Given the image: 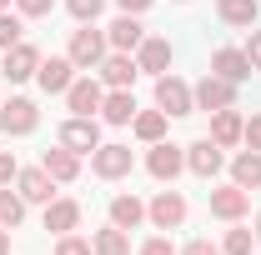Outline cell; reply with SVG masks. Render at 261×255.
Masks as SVG:
<instances>
[{
    "label": "cell",
    "instance_id": "cell-1",
    "mask_svg": "<svg viewBox=\"0 0 261 255\" xmlns=\"http://www.w3.org/2000/svg\"><path fill=\"white\" fill-rule=\"evenodd\" d=\"M156 105H161L166 115H191L196 95H191V85H186L181 75H161V80H156Z\"/></svg>",
    "mask_w": 261,
    "mask_h": 255
},
{
    "label": "cell",
    "instance_id": "cell-2",
    "mask_svg": "<svg viewBox=\"0 0 261 255\" xmlns=\"http://www.w3.org/2000/svg\"><path fill=\"white\" fill-rule=\"evenodd\" d=\"M106 45H111V40H106L100 30H75V35H70V65H75V70L100 65V60H106Z\"/></svg>",
    "mask_w": 261,
    "mask_h": 255
},
{
    "label": "cell",
    "instance_id": "cell-3",
    "mask_svg": "<svg viewBox=\"0 0 261 255\" xmlns=\"http://www.w3.org/2000/svg\"><path fill=\"white\" fill-rule=\"evenodd\" d=\"M91 170H96L100 180L130 175V145H96V150H91Z\"/></svg>",
    "mask_w": 261,
    "mask_h": 255
},
{
    "label": "cell",
    "instance_id": "cell-4",
    "mask_svg": "<svg viewBox=\"0 0 261 255\" xmlns=\"http://www.w3.org/2000/svg\"><path fill=\"white\" fill-rule=\"evenodd\" d=\"M61 145L65 150H75V155H86V150H96L100 145V125L91 115H75V120H65L61 125Z\"/></svg>",
    "mask_w": 261,
    "mask_h": 255
},
{
    "label": "cell",
    "instance_id": "cell-5",
    "mask_svg": "<svg viewBox=\"0 0 261 255\" xmlns=\"http://www.w3.org/2000/svg\"><path fill=\"white\" fill-rule=\"evenodd\" d=\"M181 165H186V150H181V145H166V140H156L151 155H146V170H151L156 180H176Z\"/></svg>",
    "mask_w": 261,
    "mask_h": 255
},
{
    "label": "cell",
    "instance_id": "cell-6",
    "mask_svg": "<svg viewBox=\"0 0 261 255\" xmlns=\"http://www.w3.org/2000/svg\"><path fill=\"white\" fill-rule=\"evenodd\" d=\"M35 120H40V115H35V105H31V100H20V95L0 105V130H5V135H31Z\"/></svg>",
    "mask_w": 261,
    "mask_h": 255
},
{
    "label": "cell",
    "instance_id": "cell-7",
    "mask_svg": "<svg viewBox=\"0 0 261 255\" xmlns=\"http://www.w3.org/2000/svg\"><path fill=\"white\" fill-rule=\"evenodd\" d=\"M35 70H40V50L25 45V40H20V45H10V55L0 60V75H5V80H31Z\"/></svg>",
    "mask_w": 261,
    "mask_h": 255
},
{
    "label": "cell",
    "instance_id": "cell-8",
    "mask_svg": "<svg viewBox=\"0 0 261 255\" xmlns=\"http://www.w3.org/2000/svg\"><path fill=\"white\" fill-rule=\"evenodd\" d=\"M191 95H196V110H211L216 115V110H226L231 100H236V90H231V80H221V75H206Z\"/></svg>",
    "mask_w": 261,
    "mask_h": 255
},
{
    "label": "cell",
    "instance_id": "cell-9",
    "mask_svg": "<svg viewBox=\"0 0 261 255\" xmlns=\"http://www.w3.org/2000/svg\"><path fill=\"white\" fill-rule=\"evenodd\" d=\"M146 215H151L156 230H176V225L186 220V200H181L176 190H161L156 200H151V210H146Z\"/></svg>",
    "mask_w": 261,
    "mask_h": 255
},
{
    "label": "cell",
    "instance_id": "cell-10",
    "mask_svg": "<svg viewBox=\"0 0 261 255\" xmlns=\"http://www.w3.org/2000/svg\"><path fill=\"white\" fill-rule=\"evenodd\" d=\"M70 55H50V60H40V70H35V80H40V90L45 95H61V90H70Z\"/></svg>",
    "mask_w": 261,
    "mask_h": 255
},
{
    "label": "cell",
    "instance_id": "cell-11",
    "mask_svg": "<svg viewBox=\"0 0 261 255\" xmlns=\"http://www.w3.org/2000/svg\"><path fill=\"white\" fill-rule=\"evenodd\" d=\"M246 205H251V195L241 190V185H221V190H211V215H216V220H241Z\"/></svg>",
    "mask_w": 261,
    "mask_h": 255
},
{
    "label": "cell",
    "instance_id": "cell-12",
    "mask_svg": "<svg viewBox=\"0 0 261 255\" xmlns=\"http://www.w3.org/2000/svg\"><path fill=\"white\" fill-rule=\"evenodd\" d=\"M65 100H70V110H75V115H91V120H96V110L106 105V90H100L96 80H70Z\"/></svg>",
    "mask_w": 261,
    "mask_h": 255
},
{
    "label": "cell",
    "instance_id": "cell-13",
    "mask_svg": "<svg viewBox=\"0 0 261 255\" xmlns=\"http://www.w3.org/2000/svg\"><path fill=\"white\" fill-rule=\"evenodd\" d=\"M136 70H141V65L130 60V50H116V55H106V60H100V75H106V85H111V90H130Z\"/></svg>",
    "mask_w": 261,
    "mask_h": 255
},
{
    "label": "cell",
    "instance_id": "cell-14",
    "mask_svg": "<svg viewBox=\"0 0 261 255\" xmlns=\"http://www.w3.org/2000/svg\"><path fill=\"white\" fill-rule=\"evenodd\" d=\"M221 145H216V140H196L191 150H186V165H191L196 175H201V180H211V175H216V170H221Z\"/></svg>",
    "mask_w": 261,
    "mask_h": 255
},
{
    "label": "cell",
    "instance_id": "cell-15",
    "mask_svg": "<svg viewBox=\"0 0 261 255\" xmlns=\"http://www.w3.org/2000/svg\"><path fill=\"white\" fill-rule=\"evenodd\" d=\"M136 50H141L136 65H141V70H151V75H161L166 65H171V40H161V35H146Z\"/></svg>",
    "mask_w": 261,
    "mask_h": 255
},
{
    "label": "cell",
    "instance_id": "cell-16",
    "mask_svg": "<svg viewBox=\"0 0 261 255\" xmlns=\"http://www.w3.org/2000/svg\"><path fill=\"white\" fill-rule=\"evenodd\" d=\"M15 180H20V195H25V200H35V205H50V195H56V180L45 175V165H35V170H20Z\"/></svg>",
    "mask_w": 261,
    "mask_h": 255
},
{
    "label": "cell",
    "instance_id": "cell-17",
    "mask_svg": "<svg viewBox=\"0 0 261 255\" xmlns=\"http://www.w3.org/2000/svg\"><path fill=\"white\" fill-rule=\"evenodd\" d=\"M211 75H221V80H246L251 75V60H246V50H216L211 55Z\"/></svg>",
    "mask_w": 261,
    "mask_h": 255
},
{
    "label": "cell",
    "instance_id": "cell-18",
    "mask_svg": "<svg viewBox=\"0 0 261 255\" xmlns=\"http://www.w3.org/2000/svg\"><path fill=\"white\" fill-rule=\"evenodd\" d=\"M40 165H45V175H50V180H75V175H81V155H75V150H45V155H40Z\"/></svg>",
    "mask_w": 261,
    "mask_h": 255
},
{
    "label": "cell",
    "instance_id": "cell-19",
    "mask_svg": "<svg viewBox=\"0 0 261 255\" xmlns=\"http://www.w3.org/2000/svg\"><path fill=\"white\" fill-rule=\"evenodd\" d=\"M231 185H241V190H256L261 185V150H241L231 160Z\"/></svg>",
    "mask_w": 261,
    "mask_h": 255
},
{
    "label": "cell",
    "instance_id": "cell-20",
    "mask_svg": "<svg viewBox=\"0 0 261 255\" xmlns=\"http://www.w3.org/2000/svg\"><path fill=\"white\" fill-rule=\"evenodd\" d=\"M75 225H81V205H75V200H50V205H45V230L70 235Z\"/></svg>",
    "mask_w": 261,
    "mask_h": 255
},
{
    "label": "cell",
    "instance_id": "cell-21",
    "mask_svg": "<svg viewBox=\"0 0 261 255\" xmlns=\"http://www.w3.org/2000/svg\"><path fill=\"white\" fill-rule=\"evenodd\" d=\"M106 40H111L116 50H136V45L146 40V25H141L136 15H121V20H111V30H106Z\"/></svg>",
    "mask_w": 261,
    "mask_h": 255
},
{
    "label": "cell",
    "instance_id": "cell-22",
    "mask_svg": "<svg viewBox=\"0 0 261 255\" xmlns=\"http://www.w3.org/2000/svg\"><path fill=\"white\" fill-rule=\"evenodd\" d=\"M216 15L226 20V25H256V15H261V5L256 0H216Z\"/></svg>",
    "mask_w": 261,
    "mask_h": 255
},
{
    "label": "cell",
    "instance_id": "cell-23",
    "mask_svg": "<svg viewBox=\"0 0 261 255\" xmlns=\"http://www.w3.org/2000/svg\"><path fill=\"white\" fill-rule=\"evenodd\" d=\"M100 115H106L111 125H130V120H136V95H130V90H111L106 105H100Z\"/></svg>",
    "mask_w": 261,
    "mask_h": 255
},
{
    "label": "cell",
    "instance_id": "cell-24",
    "mask_svg": "<svg viewBox=\"0 0 261 255\" xmlns=\"http://www.w3.org/2000/svg\"><path fill=\"white\" fill-rule=\"evenodd\" d=\"M141 220H146V205H141L136 195H116V200H111V225H121V230H136Z\"/></svg>",
    "mask_w": 261,
    "mask_h": 255
},
{
    "label": "cell",
    "instance_id": "cell-25",
    "mask_svg": "<svg viewBox=\"0 0 261 255\" xmlns=\"http://www.w3.org/2000/svg\"><path fill=\"white\" fill-rule=\"evenodd\" d=\"M241 115H236V110H216V120H211V140H216V145H221V150H226V145H236V140H241Z\"/></svg>",
    "mask_w": 261,
    "mask_h": 255
},
{
    "label": "cell",
    "instance_id": "cell-26",
    "mask_svg": "<svg viewBox=\"0 0 261 255\" xmlns=\"http://www.w3.org/2000/svg\"><path fill=\"white\" fill-rule=\"evenodd\" d=\"M166 120H171L166 110H141V115H136L130 125H136V135H141L146 145H156V140H161V135H166Z\"/></svg>",
    "mask_w": 261,
    "mask_h": 255
},
{
    "label": "cell",
    "instance_id": "cell-27",
    "mask_svg": "<svg viewBox=\"0 0 261 255\" xmlns=\"http://www.w3.org/2000/svg\"><path fill=\"white\" fill-rule=\"evenodd\" d=\"M96 255H130V235L121 230V225H111V230H100L96 245H91Z\"/></svg>",
    "mask_w": 261,
    "mask_h": 255
},
{
    "label": "cell",
    "instance_id": "cell-28",
    "mask_svg": "<svg viewBox=\"0 0 261 255\" xmlns=\"http://www.w3.org/2000/svg\"><path fill=\"white\" fill-rule=\"evenodd\" d=\"M20 220H25V195L0 190V225H5V230H15Z\"/></svg>",
    "mask_w": 261,
    "mask_h": 255
},
{
    "label": "cell",
    "instance_id": "cell-29",
    "mask_svg": "<svg viewBox=\"0 0 261 255\" xmlns=\"http://www.w3.org/2000/svg\"><path fill=\"white\" fill-rule=\"evenodd\" d=\"M20 30H25V25H20L15 15H5V10H0V50H10V45H20Z\"/></svg>",
    "mask_w": 261,
    "mask_h": 255
},
{
    "label": "cell",
    "instance_id": "cell-30",
    "mask_svg": "<svg viewBox=\"0 0 261 255\" xmlns=\"http://www.w3.org/2000/svg\"><path fill=\"white\" fill-rule=\"evenodd\" d=\"M221 255H251V230H226Z\"/></svg>",
    "mask_w": 261,
    "mask_h": 255
},
{
    "label": "cell",
    "instance_id": "cell-31",
    "mask_svg": "<svg viewBox=\"0 0 261 255\" xmlns=\"http://www.w3.org/2000/svg\"><path fill=\"white\" fill-rule=\"evenodd\" d=\"M65 5H70V15H75V20H96L106 0H65Z\"/></svg>",
    "mask_w": 261,
    "mask_h": 255
},
{
    "label": "cell",
    "instance_id": "cell-32",
    "mask_svg": "<svg viewBox=\"0 0 261 255\" xmlns=\"http://www.w3.org/2000/svg\"><path fill=\"white\" fill-rule=\"evenodd\" d=\"M50 5H56V0H15V10H20L25 20H40V15H50Z\"/></svg>",
    "mask_w": 261,
    "mask_h": 255
},
{
    "label": "cell",
    "instance_id": "cell-33",
    "mask_svg": "<svg viewBox=\"0 0 261 255\" xmlns=\"http://www.w3.org/2000/svg\"><path fill=\"white\" fill-rule=\"evenodd\" d=\"M56 255H91V245H86L81 235H61V245H56Z\"/></svg>",
    "mask_w": 261,
    "mask_h": 255
},
{
    "label": "cell",
    "instance_id": "cell-34",
    "mask_svg": "<svg viewBox=\"0 0 261 255\" xmlns=\"http://www.w3.org/2000/svg\"><path fill=\"white\" fill-rule=\"evenodd\" d=\"M15 175H20V165H15V155H5V150H0V185H10Z\"/></svg>",
    "mask_w": 261,
    "mask_h": 255
},
{
    "label": "cell",
    "instance_id": "cell-35",
    "mask_svg": "<svg viewBox=\"0 0 261 255\" xmlns=\"http://www.w3.org/2000/svg\"><path fill=\"white\" fill-rule=\"evenodd\" d=\"M241 140H246L251 150H261V115H251V125L241 130Z\"/></svg>",
    "mask_w": 261,
    "mask_h": 255
},
{
    "label": "cell",
    "instance_id": "cell-36",
    "mask_svg": "<svg viewBox=\"0 0 261 255\" xmlns=\"http://www.w3.org/2000/svg\"><path fill=\"white\" fill-rule=\"evenodd\" d=\"M246 60H251V70H261V30H251V40H246Z\"/></svg>",
    "mask_w": 261,
    "mask_h": 255
},
{
    "label": "cell",
    "instance_id": "cell-37",
    "mask_svg": "<svg viewBox=\"0 0 261 255\" xmlns=\"http://www.w3.org/2000/svg\"><path fill=\"white\" fill-rule=\"evenodd\" d=\"M141 255H176V245H171V240H161V235H156V240H146V250Z\"/></svg>",
    "mask_w": 261,
    "mask_h": 255
},
{
    "label": "cell",
    "instance_id": "cell-38",
    "mask_svg": "<svg viewBox=\"0 0 261 255\" xmlns=\"http://www.w3.org/2000/svg\"><path fill=\"white\" fill-rule=\"evenodd\" d=\"M181 255H221V250H216L211 240H191V245H186V250H181Z\"/></svg>",
    "mask_w": 261,
    "mask_h": 255
},
{
    "label": "cell",
    "instance_id": "cell-39",
    "mask_svg": "<svg viewBox=\"0 0 261 255\" xmlns=\"http://www.w3.org/2000/svg\"><path fill=\"white\" fill-rule=\"evenodd\" d=\"M116 5H121V10H126V15H141V10H146V5H151V0H116Z\"/></svg>",
    "mask_w": 261,
    "mask_h": 255
},
{
    "label": "cell",
    "instance_id": "cell-40",
    "mask_svg": "<svg viewBox=\"0 0 261 255\" xmlns=\"http://www.w3.org/2000/svg\"><path fill=\"white\" fill-rule=\"evenodd\" d=\"M10 250V230H5V225H0V255Z\"/></svg>",
    "mask_w": 261,
    "mask_h": 255
},
{
    "label": "cell",
    "instance_id": "cell-41",
    "mask_svg": "<svg viewBox=\"0 0 261 255\" xmlns=\"http://www.w3.org/2000/svg\"><path fill=\"white\" fill-rule=\"evenodd\" d=\"M251 235H256V240H261V215H256V230H251Z\"/></svg>",
    "mask_w": 261,
    "mask_h": 255
},
{
    "label": "cell",
    "instance_id": "cell-42",
    "mask_svg": "<svg viewBox=\"0 0 261 255\" xmlns=\"http://www.w3.org/2000/svg\"><path fill=\"white\" fill-rule=\"evenodd\" d=\"M5 5H10V0H0V10H5Z\"/></svg>",
    "mask_w": 261,
    "mask_h": 255
}]
</instances>
